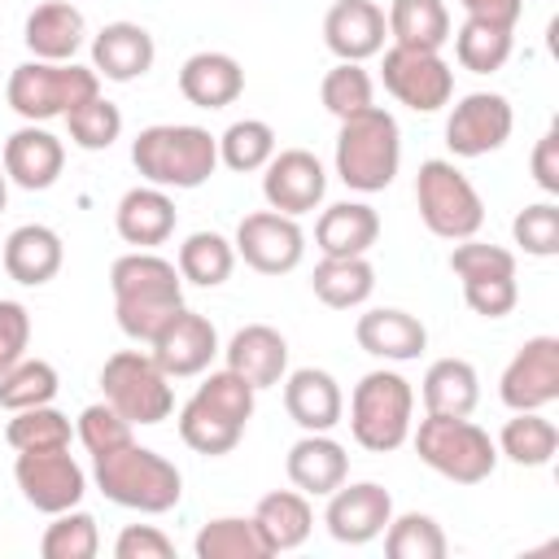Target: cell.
<instances>
[{
    "label": "cell",
    "instance_id": "obj_23",
    "mask_svg": "<svg viewBox=\"0 0 559 559\" xmlns=\"http://www.w3.org/2000/svg\"><path fill=\"white\" fill-rule=\"evenodd\" d=\"M157 44L140 22H109L92 39V70L109 83H131L153 70Z\"/></svg>",
    "mask_w": 559,
    "mask_h": 559
},
{
    "label": "cell",
    "instance_id": "obj_36",
    "mask_svg": "<svg viewBox=\"0 0 559 559\" xmlns=\"http://www.w3.org/2000/svg\"><path fill=\"white\" fill-rule=\"evenodd\" d=\"M498 454H507L520 467H546L559 450V428L542 411H515L498 432Z\"/></svg>",
    "mask_w": 559,
    "mask_h": 559
},
{
    "label": "cell",
    "instance_id": "obj_1",
    "mask_svg": "<svg viewBox=\"0 0 559 559\" xmlns=\"http://www.w3.org/2000/svg\"><path fill=\"white\" fill-rule=\"evenodd\" d=\"M114 314L131 341H153L175 310H183V275L153 249H131L109 266Z\"/></svg>",
    "mask_w": 559,
    "mask_h": 559
},
{
    "label": "cell",
    "instance_id": "obj_42",
    "mask_svg": "<svg viewBox=\"0 0 559 559\" xmlns=\"http://www.w3.org/2000/svg\"><path fill=\"white\" fill-rule=\"evenodd\" d=\"M74 428L61 411L48 406H26V411H9V424H4V441L13 450H61L70 445Z\"/></svg>",
    "mask_w": 559,
    "mask_h": 559
},
{
    "label": "cell",
    "instance_id": "obj_50",
    "mask_svg": "<svg viewBox=\"0 0 559 559\" xmlns=\"http://www.w3.org/2000/svg\"><path fill=\"white\" fill-rule=\"evenodd\" d=\"M114 555L118 559H170L175 542L153 524H127L118 533V542H114Z\"/></svg>",
    "mask_w": 559,
    "mask_h": 559
},
{
    "label": "cell",
    "instance_id": "obj_33",
    "mask_svg": "<svg viewBox=\"0 0 559 559\" xmlns=\"http://www.w3.org/2000/svg\"><path fill=\"white\" fill-rule=\"evenodd\" d=\"M419 384L428 415H472L480 402V376L467 358H437Z\"/></svg>",
    "mask_w": 559,
    "mask_h": 559
},
{
    "label": "cell",
    "instance_id": "obj_19",
    "mask_svg": "<svg viewBox=\"0 0 559 559\" xmlns=\"http://www.w3.org/2000/svg\"><path fill=\"white\" fill-rule=\"evenodd\" d=\"M153 345V362L170 376V380H183V376H201L210 362H214V354H218V332H214V323L205 319V314H197V310H175L170 319H166V328L148 341Z\"/></svg>",
    "mask_w": 559,
    "mask_h": 559
},
{
    "label": "cell",
    "instance_id": "obj_25",
    "mask_svg": "<svg viewBox=\"0 0 559 559\" xmlns=\"http://www.w3.org/2000/svg\"><path fill=\"white\" fill-rule=\"evenodd\" d=\"M354 341H358L371 358H384V362H411V358L424 354V345H428V328H424L411 310L376 306V310L358 314V323H354Z\"/></svg>",
    "mask_w": 559,
    "mask_h": 559
},
{
    "label": "cell",
    "instance_id": "obj_13",
    "mask_svg": "<svg viewBox=\"0 0 559 559\" xmlns=\"http://www.w3.org/2000/svg\"><path fill=\"white\" fill-rule=\"evenodd\" d=\"M13 480H17L22 498H26L35 511H44V515L70 511V507H79L83 493H87V476H83V467L70 459V445H61V450H17Z\"/></svg>",
    "mask_w": 559,
    "mask_h": 559
},
{
    "label": "cell",
    "instance_id": "obj_47",
    "mask_svg": "<svg viewBox=\"0 0 559 559\" xmlns=\"http://www.w3.org/2000/svg\"><path fill=\"white\" fill-rule=\"evenodd\" d=\"M511 236L528 258H555L559 253V205L555 201L524 205L511 223Z\"/></svg>",
    "mask_w": 559,
    "mask_h": 559
},
{
    "label": "cell",
    "instance_id": "obj_7",
    "mask_svg": "<svg viewBox=\"0 0 559 559\" xmlns=\"http://www.w3.org/2000/svg\"><path fill=\"white\" fill-rule=\"evenodd\" d=\"M92 96H100V74L92 66H74V61H22L4 83L9 109L26 122L66 118L74 105H83Z\"/></svg>",
    "mask_w": 559,
    "mask_h": 559
},
{
    "label": "cell",
    "instance_id": "obj_32",
    "mask_svg": "<svg viewBox=\"0 0 559 559\" xmlns=\"http://www.w3.org/2000/svg\"><path fill=\"white\" fill-rule=\"evenodd\" d=\"M253 524H258L266 550L271 555H284V550H297L310 537L314 511H310V498L301 489H271V493L258 498Z\"/></svg>",
    "mask_w": 559,
    "mask_h": 559
},
{
    "label": "cell",
    "instance_id": "obj_4",
    "mask_svg": "<svg viewBox=\"0 0 559 559\" xmlns=\"http://www.w3.org/2000/svg\"><path fill=\"white\" fill-rule=\"evenodd\" d=\"M258 389L236 371H210L179 411V441L197 454H231L253 415Z\"/></svg>",
    "mask_w": 559,
    "mask_h": 559
},
{
    "label": "cell",
    "instance_id": "obj_10",
    "mask_svg": "<svg viewBox=\"0 0 559 559\" xmlns=\"http://www.w3.org/2000/svg\"><path fill=\"white\" fill-rule=\"evenodd\" d=\"M450 271L463 284V301L480 314V319H502L515 310L520 301V284H515V253L502 245H485L476 236L454 240L450 249Z\"/></svg>",
    "mask_w": 559,
    "mask_h": 559
},
{
    "label": "cell",
    "instance_id": "obj_41",
    "mask_svg": "<svg viewBox=\"0 0 559 559\" xmlns=\"http://www.w3.org/2000/svg\"><path fill=\"white\" fill-rule=\"evenodd\" d=\"M384 550H389V559H445L450 542L432 515L406 511L384 524Z\"/></svg>",
    "mask_w": 559,
    "mask_h": 559
},
{
    "label": "cell",
    "instance_id": "obj_29",
    "mask_svg": "<svg viewBox=\"0 0 559 559\" xmlns=\"http://www.w3.org/2000/svg\"><path fill=\"white\" fill-rule=\"evenodd\" d=\"M223 354H227V371L245 376L253 389H271L288 376V341L271 323H245Z\"/></svg>",
    "mask_w": 559,
    "mask_h": 559
},
{
    "label": "cell",
    "instance_id": "obj_31",
    "mask_svg": "<svg viewBox=\"0 0 559 559\" xmlns=\"http://www.w3.org/2000/svg\"><path fill=\"white\" fill-rule=\"evenodd\" d=\"M380 240V214L367 201H336L314 223V245L323 258H358Z\"/></svg>",
    "mask_w": 559,
    "mask_h": 559
},
{
    "label": "cell",
    "instance_id": "obj_30",
    "mask_svg": "<svg viewBox=\"0 0 559 559\" xmlns=\"http://www.w3.org/2000/svg\"><path fill=\"white\" fill-rule=\"evenodd\" d=\"M175 218H179V214H175L170 192H166V188H153V183L122 192V201H118V210H114L118 236H122L127 245H135V249H157V245H166V240L175 236Z\"/></svg>",
    "mask_w": 559,
    "mask_h": 559
},
{
    "label": "cell",
    "instance_id": "obj_27",
    "mask_svg": "<svg viewBox=\"0 0 559 559\" xmlns=\"http://www.w3.org/2000/svg\"><path fill=\"white\" fill-rule=\"evenodd\" d=\"M284 472H288L293 489H301L306 498H328L336 485H345L349 454L328 432H306L301 441H293V450L284 459Z\"/></svg>",
    "mask_w": 559,
    "mask_h": 559
},
{
    "label": "cell",
    "instance_id": "obj_35",
    "mask_svg": "<svg viewBox=\"0 0 559 559\" xmlns=\"http://www.w3.org/2000/svg\"><path fill=\"white\" fill-rule=\"evenodd\" d=\"M310 288L323 306L332 310H354L376 293V266L367 262V253L358 258H323L310 275Z\"/></svg>",
    "mask_w": 559,
    "mask_h": 559
},
{
    "label": "cell",
    "instance_id": "obj_24",
    "mask_svg": "<svg viewBox=\"0 0 559 559\" xmlns=\"http://www.w3.org/2000/svg\"><path fill=\"white\" fill-rule=\"evenodd\" d=\"M0 262H4V271H9L13 284L39 288V284H48L61 271L66 245H61V236L48 223H22V227L9 231V240L0 249Z\"/></svg>",
    "mask_w": 559,
    "mask_h": 559
},
{
    "label": "cell",
    "instance_id": "obj_2",
    "mask_svg": "<svg viewBox=\"0 0 559 559\" xmlns=\"http://www.w3.org/2000/svg\"><path fill=\"white\" fill-rule=\"evenodd\" d=\"M92 476L109 502L140 511V515H162V511L179 507V498H183L179 467L166 454L140 445L135 437L105 454H92Z\"/></svg>",
    "mask_w": 559,
    "mask_h": 559
},
{
    "label": "cell",
    "instance_id": "obj_44",
    "mask_svg": "<svg viewBox=\"0 0 559 559\" xmlns=\"http://www.w3.org/2000/svg\"><path fill=\"white\" fill-rule=\"evenodd\" d=\"M319 100L332 118H349V114L371 109L376 87H371V74L362 70V61H336L319 83Z\"/></svg>",
    "mask_w": 559,
    "mask_h": 559
},
{
    "label": "cell",
    "instance_id": "obj_39",
    "mask_svg": "<svg viewBox=\"0 0 559 559\" xmlns=\"http://www.w3.org/2000/svg\"><path fill=\"white\" fill-rule=\"evenodd\" d=\"M511 31H515V26L463 17V26H459V35H454V57H459V66L472 70V74H493V70H502L507 57H511Z\"/></svg>",
    "mask_w": 559,
    "mask_h": 559
},
{
    "label": "cell",
    "instance_id": "obj_45",
    "mask_svg": "<svg viewBox=\"0 0 559 559\" xmlns=\"http://www.w3.org/2000/svg\"><path fill=\"white\" fill-rule=\"evenodd\" d=\"M100 550V533H96V520L79 507L70 511H57L52 524L44 528L39 537V555L44 559H92Z\"/></svg>",
    "mask_w": 559,
    "mask_h": 559
},
{
    "label": "cell",
    "instance_id": "obj_9",
    "mask_svg": "<svg viewBox=\"0 0 559 559\" xmlns=\"http://www.w3.org/2000/svg\"><path fill=\"white\" fill-rule=\"evenodd\" d=\"M415 205H419V218L432 236L441 240H467L480 231L485 223V201L480 192L472 188V179L445 162V157H428L415 175Z\"/></svg>",
    "mask_w": 559,
    "mask_h": 559
},
{
    "label": "cell",
    "instance_id": "obj_16",
    "mask_svg": "<svg viewBox=\"0 0 559 559\" xmlns=\"http://www.w3.org/2000/svg\"><path fill=\"white\" fill-rule=\"evenodd\" d=\"M498 397L511 411H542L559 402V336H528L507 362Z\"/></svg>",
    "mask_w": 559,
    "mask_h": 559
},
{
    "label": "cell",
    "instance_id": "obj_48",
    "mask_svg": "<svg viewBox=\"0 0 559 559\" xmlns=\"http://www.w3.org/2000/svg\"><path fill=\"white\" fill-rule=\"evenodd\" d=\"M131 419H122L109 402H92V406H83V415H79V441L87 445V454H105V450H114V445H122V441H131Z\"/></svg>",
    "mask_w": 559,
    "mask_h": 559
},
{
    "label": "cell",
    "instance_id": "obj_5",
    "mask_svg": "<svg viewBox=\"0 0 559 559\" xmlns=\"http://www.w3.org/2000/svg\"><path fill=\"white\" fill-rule=\"evenodd\" d=\"M402 166L397 118L380 105L341 118L336 131V179L354 192H384Z\"/></svg>",
    "mask_w": 559,
    "mask_h": 559
},
{
    "label": "cell",
    "instance_id": "obj_12",
    "mask_svg": "<svg viewBox=\"0 0 559 559\" xmlns=\"http://www.w3.org/2000/svg\"><path fill=\"white\" fill-rule=\"evenodd\" d=\"M380 79L389 87V96L415 114H437L441 105H450L454 96V70L445 66L441 52H424V48H389Z\"/></svg>",
    "mask_w": 559,
    "mask_h": 559
},
{
    "label": "cell",
    "instance_id": "obj_11",
    "mask_svg": "<svg viewBox=\"0 0 559 559\" xmlns=\"http://www.w3.org/2000/svg\"><path fill=\"white\" fill-rule=\"evenodd\" d=\"M100 393L131 424H162L175 411L170 376L153 362V354H140V349H118L114 358H105Z\"/></svg>",
    "mask_w": 559,
    "mask_h": 559
},
{
    "label": "cell",
    "instance_id": "obj_49",
    "mask_svg": "<svg viewBox=\"0 0 559 559\" xmlns=\"http://www.w3.org/2000/svg\"><path fill=\"white\" fill-rule=\"evenodd\" d=\"M26 345H31V314H26V306L0 297V376L17 358H26Z\"/></svg>",
    "mask_w": 559,
    "mask_h": 559
},
{
    "label": "cell",
    "instance_id": "obj_3",
    "mask_svg": "<svg viewBox=\"0 0 559 559\" xmlns=\"http://www.w3.org/2000/svg\"><path fill=\"white\" fill-rule=\"evenodd\" d=\"M131 166L153 188H201L218 166V135L192 122H157L131 140Z\"/></svg>",
    "mask_w": 559,
    "mask_h": 559
},
{
    "label": "cell",
    "instance_id": "obj_40",
    "mask_svg": "<svg viewBox=\"0 0 559 559\" xmlns=\"http://www.w3.org/2000/svg\"><path fill=\"white\" fill-rule=\"evenodd\" d=\"M271 157H275V131L262 118H240L218 135V162L236 175L262 170Z\"/></svg>",
    "mask_w": 559,
    "mask_h": 559
},
{
    "label": "cell",
    "instance_id": "obj_34",
    "mask_svg": "<svg viewBox=\"0 0 559 559\" xmlns=\"http://www.w3.org/2000/svg\"><path fill=\"white\" fill-rule=\"evenodd\" d=\"M389 39L397 48H424V52H441V44L450 39V9L445 0H389Z\"/></svg>",
    "mask_w": 559,
    "mask_h": 559
},
{
    "label": "cell",
    "instance_id": "obj_8",
    "mask_svg": "<svg viewBox=\"0 0 559 559\" xmlns=\"http://www.w3.org/2000/svg\"><path fill=\"white\" fill-rule=\"evenodd\" d=\"M415 454L454 485H480L498 467L493 437L467 415H424L415 428Z\"/></svg>",
    "mask_w": 559,
    "mask_h": 559
},
{
    "label": "cell",
    "instance_id": "obj_38",
    "mask_svg": "<svg viewBox=\"0 0 559 559\" xmlns=\"http://www.w3.org/2000/svg\"><path fill=\"white\" fill-rule=\"evenodd\" d=\"M179 275L188 284H201V288H218L231 266H236V245L218 231H192L183 245H179V258H175Z\"/></svg>",
    "mask_w": 559,
    "mask_h": 559
},
{
    "label": "cell",
    "instance_id": "obj_51",
    "mask_svg": "<svg viewBox=\"0 0 559 559\" xmlns=\"http://www.w3.org/2000/svg\"><path fill=\"white\" fill-rule=\"evenodd\" d=\"M528 170H533V183L542 192H559V131L550 127L537 144H533V157H528Z\"/></svg>",
    "mask_w": 559,
    "mask_h": 559
},
{
    "label": "cell",
    "instance_id": "obj_26",
    "mask_svg": "<svg viewBox=\"0 0 559 559\" xmlns=\"http://www.w3.org/2000/svg\"><path fill=\"white\" fill-rule=\"evenodd\" d=\"M83 35H87V22L74 0H44L26 13V26H22V39L35 61H74V52L83 48Z\"/></svg>",
    "mask_w": 559,
    "mask_h": 559
},
{
    "label": "cell",
    "instance_id": "obj_46",
    "mask_svg": "<svg viewBox=\"0 0 559 559\" xmlns=\"http://www.w3.org/2000/svg\"><path fill=\"white\" fill-rule=\"evenodd\" d=\"M66 127H70V140L83 153H105L122 135V109L105 96H92V100H83L66 114Z\"/></svg>",
    "mask_w": 559,
    "mask_h": 559
},
{
    "label": "cell",
    "instance_id": "obj_43",
    "mask_svg": "<svg viewBox=\"0 0 559 559\" xmlns=\"http://www.w3.org/2000/svg\"><path fill=\"white\" fill-rule=\"evenodd\" d=\"M57 367L44 358H17L0 376V406L4 411H26V406H48L57 397Z\"/></svg>",
    "mask_w": 559,
    "mask_h": 559
},
{
    "label": "cell",
    "instance_id": "obj_52",
    "mask_svg": "<svg viewBox=\"0 0 559 559\" xmlns=\"http://www.w3.org/2000/svg\"><path fill=\"white\" fill-rule=\"evenodd\" d=\"M467 17H480V22H498V26H515L520 13H524V0H459Z\"/></svg>",
    "mask_w": 559,
    "mask_h": 559
},
{
    "label": "cell",
    "instance_id": "obj_21",
    "mask_svg": "<svg viewBox=\"0 0 559 559\" xmlns=\"http://www.w3.org/2000/svg\"><path fill=\"white\" fill-rule=\"evenodd\" d=\"M384 9L376 0H336L323 13V44L332 48L336 61H367L384 52Z\"/></svg>",
    "mask_w": 559,
    "mask_h": 559
},
{
    "label": "cell",
    "instance_id": "obj_37",
    "mask_svg": "<svg viewBox=\"0 0 559 559\" xmlns=\"http://www.w3.org/2000/svg\"><path fill=\"white\" fill-rule=\"evenodd\" d=\"M192 555L197 559H266L271 550H266L253 515H218V520L201 524Z\"/></svg>",
    "mask_w": 559,
    "mask_h": 559
},
{
    "label": "cell",
    "instance_id": "obj_6",
    "mask_svg": "<svg viewBox=\"0 0 559 559\" xmlns=\"http://www.w3.org/2000/svg\"><path fill=\"white\" fill-rule=\"evenodd\" d=\"M415 424V389L406 376L380 367L367 371L349 393V432L362 450L389 454L411 437Z\"/></svg>",
    "mask_w": 559,
    "mask_h": 559
},
{
    "label": "cell",
    "instance_id": "obj_18",
    "mask_svg": "<svg viewBox=\"0 0 559 559\" xmlns=\"http://www.w3.org/2000/svg\"><path fill=\"white\" fill-rule=\"evenodd\" d=\"M393 520V498L384 485L376 480H354V485H336L328 493V511L323 524L341 546H367L384 533V524Z\"/></svg>",
    "mask_w": 559,
    "mask_h": 559
},
{
    "label": "cell",
    "instance_id": "obj_14",
    "mask_svg": "<svg viewBox=\"0 0 559 559\" xmlns=\"http://www.w3.org/2000/svg\"><path fill=\"white\" fill-rule=\"evenodd\" d=\"M231 245H236V258H245V266H253L258 275H288L306 253V231L297 227L293 214L258 210L240 218Z\"/></svg>",
    "mask_w": 559,
    "mask_h": 559
},
{
    "label": "cell",
    "instance_id": "obj_17",
    "mask_svg": "<svg viewBox=\"0 0 559 559\" xmlns=\"http://www.w3.org/2000/svg\"><path fill=\"white\" fill-rule=\"evenodd\" d=\"M328 192V170L310 148H275L262 166V197L280 214H310Z\"/></svg>",
    "mask_w": 559,
    "mask_h": 559
},
{
    "label": "cell",
    "instance_id": "obj_15",
    "mask_svg": "<svg viewBox=\"0 0 559 559\" xmlns=\"http://www.w3.org/2000/svg\"><path fill=\"white\" fill-rule=\"evenodd\" d=\"M515 114L502 92H467L445 118V144L454 157H485L511 140Z\"/></svg>",
    "mask_w": 559,
    "mask_h": 559
},
{
    "label": "cell",
    "instance_id": "obj_28",
    "mask_svg": "<svg viewBox=\"0 0 559 559\" xmlns=\"http://www.w3.org/2000/svg\"><path fill=\"white\" fill-rule=\"evenodd\" d=\"M179 92L197 109H227L245 92V70H240V61L231 52L205 48V52H192L179 66Z\"/></svg>",
    "mask_w": 559,
    "mask_h": 559
},
{
    "label": "cell",
    "instance_id": "obj_53",
    "mask_svg": "<svg viewBox=\"0 0 559 559\" xmlns=\"http://www.w3.org/2000/svg\"><path fill=\"white\" fill-rule=\"evenodd\" d=\"M4 205H9V175H4V162H0V214H4Z\"/></svg>",
    "mask_w": 559,
    "mask_h": 559
},
{
    "label": "cell",
    "instance_id": "obj_22",
    "mask_svg": "<svg viewBox=\"0 0 559 559\" xmlns=\"http://www.w3.org/2000/svg\"><path fill=\"white\" fill-rule=\"evenodd\" d=\"M284 411L301 432H332L345 415V397L332 371L323 367H297L284 380Z\"/></svg>",
    "mask_w": 559,
    "mask_h": 559
},
{
    "label": "cell",
    "instance_id": "obj_20",
    "mask_svg": "<svg viewBox=\"0 0 559 559\" xmlns=\"http://www.w3.org/2000/svg\"><path fill=\"white\" fill-rule=\"evenodd\" d=\"M0 162H4L9 183L26 188V192H44V188H52V183L61 179L66 144H61L52 131H44L39 122H26V127H17V131L4 140Z\"/></svg>",
    "mask_w": 559,
    "mask_h": 559
}]
</instances>
